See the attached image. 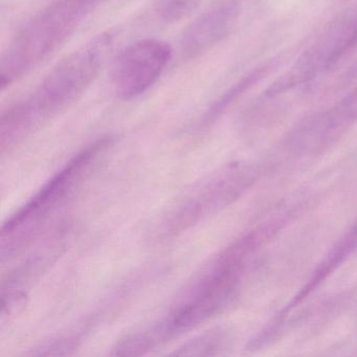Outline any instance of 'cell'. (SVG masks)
Segmentation results:
<instances>
[{
	"label": "cell",
	"mask_w": 357,
	"mask_h": 357,
	"mask_svg": "<svg viewBox=\"0 0 357 357\" xmlns=\"http://www.w3.org/2000/svg\"><path fill=\"white\" fill-rule=\"evenodd\" d=\"M118 33L106 31L62 59L30 95L8 108L0 121L1 149L13 147L76 103L114 55Z\"/></svg>",
	"instance_id": "cell-1"
},
{
	"label": "cell",
	"mask_w": 357,
	"mask_h": 357,
	"mask_svg": "<svg viewBox=\"0 0 357 357\" xmlns=\"http://www.w3.org/2000/svg\"><path fill=\"white\" fill-rule=\"evenodd\" d=\"M107 0H53L16 33L0 63L1 91L55 53Z\"/></svg>",
	"instance_id": "cell-2"
},
{
	"label": "cell",
	"mask_w": 357,
	"mask_h": 357,
	"mask_svg": "<svg viewBox=\"0 0 357 357\" xmlns=\"http://www.w3.org/2000/svg\"><path fill=\"white\" fill-rule=\"evenodd\" d=\"M252 236L229 248L185 292L178 306L167 317L175 334L191 329L231 306L237 296L244 259L254 246Z\"/></svg>",
	"instance_id": "cell-3"
},
{
	"label": "cell",
	"mask_w": 357,
	"mask_h": 357,
	"mask_svg": "<svg viewBox=\"0 0 357 357\" xmlns=\"http://www.w3.org/2000/svg\"><path fill=\"white\" fill-rule=\"evenodd\" d=\"M172 56V47L162 39H143L125 47L112 63L114 93L127 101L144 95L158 82Z\"/></svg>",
	"instance_id": "cell-4"
},
{
	"label": "cell",
	"mask_w": 357,
	"mask_h": 357,
	"mask_svg": "<svg viewBox=\"0 0 357 357\" xmlns=\"http://www.w3.org/2000/svg\"><path fill=\"white\" fill-rule=\"evenodd\" d=\"M351 15L332 24L294 66L267 89V95H281L314 79L337 63L356 47Z\"/></svg>",
	"instance_id": "cell-5"
},
{
	"label": "cell",
	"mask_w": 357,
	"mask_h": 357,
	"mask_svg": "<svg viewBox=\"0 0 357 357\" xmlns=\"http://www.w3.org/2000/svg\"><path fill=\"white\" fill-rule=\"evenodd\" d=\"M112 142L114 139L112 137L98 139L74 156L39 190L34 197L29 200L28 204L6 221L3 227V236L10 235L15 229H22L24 225H30L33 220H39L60 204L86 172L91 162L106 151L112 146Z\"/></svg>",
	"instance_id": "cell-6"
},
{
	"label": "cell",
	"mask_w": 357,
	"mask_h": 357,
	"mask_svg": "<svg viewBox=\"0 0 357 357\" xmlns=\"http://www.w3.org/2000/svg\"><path fill=\"white\" fill-rule=\"evenodd\" d=\"M240 7L229 0L204 12L183 31L179 53L183 60H194L204 55L223 40L237 24Z\"/></svg>",
	"instance_id": "cell-7"
},
{
	"label": "cell",
	"mask_w": 357,
	"mask_h": 357,
	"mask_svg": "<svg viewBox=\"0 0 357 357\" xmlns=\"http://www.w3.org/2000/svg\"><path fill=\"white\" fill-rule=\"evenodd\" d=\"M324 137L331 142L357 122V85L330 109L315 116Z\"/></svg>",
	"instance_id": "cell-8"
},
{
	"label": "cell",
	"mask_w": 357,
	"mask_h": 357,
	"mask_svg": "<svg viewBox=\"0 0 357 357\" xmlns=\"http://www.w3.org/2000/svg\"><path fill=\"white\" fill-rule=\"evenodd\" d=\"M173 336L175 335L172 330L164 319L144 331L130 334L121 340L114 347L112 354L116 356H139L164 344Z\"/></svg>",
	"instance_id": "cell-9"
},
{
	"label": "cell",
	"mask_w": 357,
	"mask_h": 357,
	"mask_svg": "<svg viewBox=\"0 0 357 357\" xmlns=\"http://www.w3.org/2000/svg\"><path fill=\"white\" fill-rule=\"evenodd\" d=\"M229 334L227 330L217 328L204 332L202 335L189 340L172 353L175 356H206L217 355L227 348Z\"/></svg>",
	"instance_id": "cell-10"
},
{
	"label": "cell",
	"mask_w": 357,
	"mask_h": 357,
	"mask_svg": "<svg viewBox=\"0 0 357 357\" xmlns=\"http://www.w3.org/2000/svg\"><path fill=\"white\" fill-rule=\"evenodd\" d=\"M269 66H263V68H257L254 72L244 76L243 78L240 79L237 83L229 87L210 108L208 112L204 114L202 123L204 124H208L216 120L220 114H222L236 100L239 99L242 95H244L245 91H248L250 87L254 86L255 84L259 82L265 75L268 72Z\"/></svg>",
	"instance_id": "cell-11"
},
{
	"label": "cell",
	"mask_w": 357,
	"mask_h": 357,
	"mask_svg": "<svg viewBox=\"0 0 357 357\" xmlns=\"http://www.w3.org/2000/svg\"><path fill=\"white\" fill-rule=\"evenodd\" d=\"M198 0H154V10L164 22H175L187 15Z\"/></svg>",
	"instance_id": "cell-12"
},
{
	"label": "cell",
	"mask_w": 357,
	"mask_h": 357,
	"mask_svg": "<svg viewBox=\"0 0 357 357\" xmlns=\"http://www.w3.org/2000/svg\"><path fill=\"white\" fill-rule=\"evenodd\" d=\"M77 340L75 337L58 338L45 342L40 347L33 351L32 355L38 356H57V355H68L76 349Z\"/></svg>",
	"instance_id": "cell-13"
},
{
	"label": "cell",
	"mask_w": 357,
	"mask_h": 357,
	"mask_svg": "<svg viewBox=\"0 0 357 357\" xmlns=\"http://www.w3.org/2000/svg\"><path fill=\"white\" fill-rule=\"evenodd\" d=\"M26 294L20 290L3 292L1 298V321L17 314L26 306Z\"/></svg>",
	"instance_id": "cell-14"
},
{
	"label": "cell",
	"mask_w": 357,
	"mask_h": 357,
	"mask_svg": "<svg viewBox=\"0 0 357 357\" xmlns=\"http://www.w3.org/2000/svg\"><path fill=\"white\" fill-rule=\"evenodd\" d=\"M353 32H354L355 40L357 43V11L352 14Z\"/></svg>",
	"instance_id": "cell-15"
}]
</instances>
